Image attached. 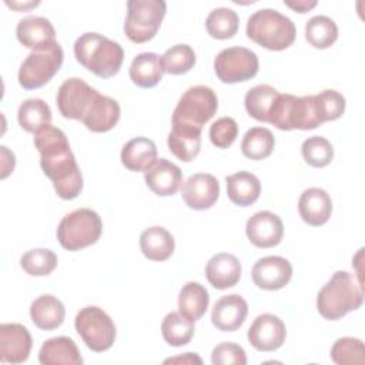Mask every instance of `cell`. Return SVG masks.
I'll use <instances>...</instances> for the list:
<instances>
[{"label": "cell", "instance_id": "34", "mask_svg": "<svg viewBox=\"0 0 365 365\" xmlns=\"http://www.w3.org/2000/svg\"><path fill=\"white\" fill-rule=\"evenodd\" d=\"M164 341L171 346L187 345L194 335V321L178 312H170L161 322Z\"/></svg>", "mask_w": 365, "mask_h": 365}, {"label": "cell", "instance_id": "42", "mask_svg": "<svg viewBox=\"0 0 365 365\" xmlns=\"http://www.w3.org/2000/svg\"><path fill=\"white\" fill-rule=\"evenodd\" d=\"M314 98L317 113L322 124L339 118L345 111V97L335 90H324L318 94H314Z\"/></svg>", "mask_w": 365, "mask_h": 365}, {"label": "cell", "instance_id": "13", "mask_svg": "<svg viewBox=\"0 0 365 365\" xmlns=\"http://www.w3.org/2000/svg\"><path fill=\"white\" fill-rule=\"evenodd\" d=\"M252 281L258 288L277 291L284 288L292 277V265L278 255L259 258L252 267Z\"/></svg>", "mask_w": 365, "mask_h": 365}, {"label": "cell", "instance_id": "16", "mask_svg": "<svg viewBox=\"0 0 365 365\" xmlns=\"http://www.w3.org/2000/svg\"><path fill=\"white\" fill-rule=\"evenodd\" d=\"M245 232L251 244L258 248H271L281 242L284 225L281 218L271 211H258L248 218Z\"/></svg>", "mask_w": 365, "mask_h": 365}, {"label": "cell", "instance_id": "41", "mask_svg": "<svg viewBox=\"0 0 365 365\" xmlns=\"http://www.w3.org/2000/svg\"><path fill=\"white\" fill-rule=\"evenodd\" d=\"M302 157L307 164L315 168L328 165L334 158V148L331 143L321 135L308 137L301 147Z\"/></svg>", "mask_w": 365, "mask_h": 365}, {"label": "cell", "instance_id": "5", "mask_svg": "<svg viewBox=\"0 0 365 365\" xmlns=\"http://www.w3.org/2000/svg\"><path fill=\"white\" fill-rule=\"evenodd\" d=\"M269 124L279 130H312L321 125L314 96L297 97L278 93L274 103Z\"/></svg>", "mask_w": 365, "mask_h": 365}, {"label": "cell", "instance_id": "18", "mask_svg": "<svg viewBox=\"0 0 365 365\" xmlns=\"http://www.w3.org/2000/svg\"><path fill=\"white\" fill-rule=\"evenodd\" d=\"M147 187L157 195L167 197L177 192L182 182L181 170L167 158H157L144 171Z\"/></svg>", "mask_w": 365, "mask_h": 365}, {"label": "cell", "instance_id": "7", "mask_svg": "<svg viewBox=\"0 0 365 365\" xmlns=\"http://www.w3.org/2000/svg\"><path fill=\"white\" fill-rule=\"evenodd\" d=\"M167 4L164 0H130L127 1V17L124 23L125 36L133 43L151 40L165 16Z\"/></svg>", "mask_w": 365, "mask_h": 365}, {"label": "cell", "instance_id": "36", "mask_svg": "<svg viewBox=\"0 0 365 365\" xmlns=\"http://www.w3.org/2000/svg\"><path fill=\"white\" fill-rule=\"evenodd\" d=\"M305 38L315 48H328L338 38V27L328 16H314L305 24Z\"/></svg>", "mask_w": 365, "mask_h": 365}, {"label": "cell", "instance_id": "38", "mask_svg": "<svg viewBox=\"0 0 365 365\" xmlns=\"http://www.w3.org/2000/svg\"><path fill=\"white\" fill-rule=\"evenodd\" d=\"M163 71L168 74H184L195 64V53L188 44H175L160 57Z\"/></svg>", "mask_w": 365, "mask_h": 365}, {"label": "cell", "instance_id": "45", "mask_svg": "<svg viewBox=\"0 0 365 365\" xmlns=\"http://www.w3.org/2000/svg\"><path fill=\"white\" fill-rule=\"evenodd\" d=\"M284 4L288 6L289 9L298 11V13H307V11H309L311 9H314L317 6V1L315 0H297V1L285 0Z\"/></svg>", "mask_w": 365, "mask_h": 365}, {"label": "cell", "instance_id": "44", "mask_svg": "<svg viewBox=\"0 0 365 365\" xmlns=\"http://www.w3.org/2000/svg\"><path fill=\"white\" fill-rule=\"evenodd\" d=\"M211 362L212 365H245L247 355L242 346L232 342H221L212 349Z\"/></svg>", "mask_w": 365, "mask_h": 365}, {"label": "cell", "instance_id": "43", "mask_svg": "<svg viewBox=\"0 0 365 365\" xmlns=\"http://www.w3.org/2000/svg\"><path fill=\"white\" fill-rule=\"evenodd\" d=\"M238 135V125L231 117H221L210 127V140L218 148H228Z\"/></svg>", "mask_w": 365, "mask_h": 365}, {"label": "cell", "instance_id": "28", "mask_svg": "<svg viewBox=\"0 0 365 365\" xmlns=\"http://www.w3.org/2000/svg\"><path fill=\"white\" fill-rule=\"evenodd\" d=\"M174 238L164 227H150L140 235V248L145 258L151 261H165L174 252Z\"/></svg>", "mask_w": 365, "mask_h": 365}, {"label": "cell", "instance_id": "25", "mask_svg": "<svg viewBox=\"0 0 365 365\" xmlns=\"http://www.w3.org/2000/svg\"><path fill=\"white\" fill-rule=\"evenodd\" d=\"M30 317L37 328L43 331H51L63 324L66 309L58 298L51 294H44L31 302Z\"/></svg>", "mask_w": 365, "mask_h": 365}, {"label": "cell", "instance_id": "31", "mask_svg": "<svg viewBox=\"0 0 365 365\" xmlns=\"http://www.w3.org/2000/svg\"><path fill=\"white\" fill-rule=\"evenodd\" d=\"M208 304V292L200 282L190 281L182 285L178 294V311L182 315H185L191 321H197L205 314Z\"/></svg>", "mask_w": 365, "mask_h": 365}, {"label": "cell", "instance_id": "15", "mask_svg": "<svg viewBox=\"0 0 365 365\" xmlns=\"http://www.w3.org/2000/svg\"><path fill=\"white\" fill-rule=\"evenodd\" d=\"M220 195L218 180L212 174L197 173L190 175L181 187L184 202L192 210H207L212 207Z\"/></svg>", "mask_w": 365, "mask_h": 365}, {"label": "cell", "instance_id": "40", "mask_svg": "<svg viewBox=\"0 0 365 365\" xmlns=\"http://www.w3.org/2000/svg\"><path fill=\"white\" fill-rule=\"evenodd\" d=\"M20 265L29 275L44 277L57 267V255L47 248H34L21 255Z\"/></svg>", "mask_w": 365, "mask_h": 365}, {"label": "cell", "instance_id": "47", "mask_svg": "<svg viewBox=\"0 0 365 365\" xmlns=\"http://www.w3.org/2000/svg\"><path fill=\"white\" fill-rule=\"evenodd\" d=\"M38 3H40V1L29 3V4H24V3H23V4H19V3H13V1H11V3H10V1H6V4H7V6H10V7H13V9H17V10H20V9H23V10H24V9H29V7H34V6H37Z\"/></svg>", "mask_w": 365, "mask_h": 365}, {"label": "cell", "instance_id": "6", "mask_svg": "<svg viewBox=\"0 0 365 365\" xmlns=\"http://www.w3.org/2000/svg\"><path fill=\"white\" fill-rule=\"evenodd\" d=\"M101 231L100 215L90 208H78L63 217L57 227V240L63 248L78 251L97 242Z\"/></svg>", "mask_w": 365, "mask_h": 365}, {"label": "cell", "instance_id": "19", "mask_svg": "<svg viewBox=\"0 0 365 365\" xmlns=\"http://www.w3.org/2000/svg\"><path fill=\"white\" fill-rule=\"evenodd\" d=\"M247 314V301L238 294H231L221 297L215 302L211 312V321L217 329L224 332H232L244 324Z\"/></svg>", "mask_w": 365, "mask_h": 365}, {"label": "cell", "instance_id": "21", "mask_svg": "<svg viewBox=\"0 0 365 365\" xmlns=\"http://www.w3.org/2000/svg\"><path fill=\"white\" fill-rule=\"evenodd\" d=\"M298 211L301 218L312 227L325 224L332 212V201L328 192L318 187L307 188L298 201Z\"/></svg>", "mask_w": 365, "mask_h": 365}, {"label": "cell", "instance_id": "8", "mask_svg": "<svg viewBox=\"0 0 365 365\" xmlns=\"http://www.w3.org/2000/svg\"><path fill=\"white\" fill-rule=\"evenodd\" d=\"M218 108V98L207 86L190 87L177 103L173 113V123L201 128L210 121Z\"/></svg>", "mask_w": 365, "mask_h": 365}, {"label": "cell", "instance_id": "2", "mask_svg": "<svg viewBox=\"0 0 365 365\" xmlns=\"http://www.w3.org/2000/svg\"><path fill=\"white\" fill-rule=\"evenodd\" d=\"M364 302V287L348 271H336L317 295L318 312L329 321H336Z\"/></svg>", "mask_w": 365, "mask_h": 365}, {"label": "cell", "instance_id": "24", "mask_svg": "<svg viewBox=\"0 0 365 365\" xmlns=\"http://www.w3.org/2000/svg\"><path fill=\"white\" fill-rule=\"evenodd\" d=\"M168 148L181 161L194 160L201 148V128L173 123L168 134Z\"/></svg>", "mask_w": 365, "mask_h": 365}, {"label": "cell", "instance_id": "30", "mask_svg": "<svg viewBox=\"0 0 365 365\" xmlns=\"http://www.w3.org/2000/svg\"><path fill=\"white\" fill-rule=\"evenodd\" d=\"M163 66L160 56L155 53H140L130 64L131 81L143 88H151L157 86L163 78Z\"/></svg>", "mask_w": 365, "mask_h": 365}, {"label": "cell", "instance_id": "1", "mask_svg": "<svg viewBox=\"0 0 365 365\" xmlns=\"http://www.w3.org/2000/svg\"><path fill=\"white\" fill-rule=\"evenodd\" d=\"M34 145L40 153L41 170L51 180L57 195L63 200L76 198L83 190V177L66 134L54 125H44L34 133Z\"/></svg>", "mask_w": 365, "mask_h": 365}, {"label": "cell", "instance_id": "26", "mask_svg": "<svg viewBox=\"0 0 365 365\" xmlns=\"http://www.w3.org/2000/svg\"><path fill=\"white\" fill-rule=\"evenodd\" d=\"M38 361L43 365H60V364H70V365H81L83 358L74 341L68 336H54L47 339L40 351H38Z\"/></svg>", "mask_w": 365, "mask_h": 365}, {"label": "cell", "instance_id": "12", "mask_svg": "<svg viewBox=\"0 0 365 365\" xmlns=\"http://www.w3.org/2000/svg\"><path fill=\"white\" fill-rule=\"evenodd\" d=\"M97 96L98 91L90 87L84 80L71 77L67 78L57 91V107L64 118L83 121Z\"/></svg>", "mask_w": 365, "mask_h": 365}, {"label": "cell", "instance_id": "35", "mask_svg": "<svg viewBox=\"0 0 365 365\" xmlns=\"http://www.w3.org/2000/svg\"><path fill=\"white\" fill-rule=\"evenodd\" d=\"M275 145L272 133L265 127L250 128L241 141V151L250 160H264L271 155Z\"/></svg>", "mask_w": 365, "mask_h": 365}, {"label": "cell", "instance_id": "22", "mask_svg": "<svg viewBox=\"0 0 365 365\" xmlns=\"http://www.w3.org/2000/svg\"><path fill=\"white\" fill-rule=\"evenodd\" d=\"M205 277L208 282L217 289L231 288L241 278V264L235 255L228 252H218L208 259L205 267Z\"/></svg>", "mask_w": 365, "mask_h": 365}, {"label": "cell", "instance_id": "37", "mask_svg": "<svg viewBox=\"0 0 365 365\" xmlns=\"http://www.w3.org/2000/svg\"><path fill=\"white\" fill-rule=\"evenodd\" d=\"M238 24H240L238 14L228 7L214 9L205 20V27L208 34L212 38H218V40L231 38L237 33Z\"/></svg>", "mask_w": 365, "mask_h": 365}, {"label": "cell", "instance_id": "46", "mask_svg": "<svg viewBox=\"0 0 365 365\" xmlns=\"http://www.w3.org/2000/svg\"><path fill=\"white\" fill-rule=\"evenodd\" d=\"M164 364H188V365H191V364H198V365H201V364H202V359H201L198 355H195V354L185 352L184 355L165 359Z\"/></svg>", "mask_w": 365, "mask_h": 365}, {"label": "cell", "instance_id": "23", "mask_svg": "<svg viewBox=\"0 0 365 365\" xmlns=\"http://www.w3.org/2000/svg\"><path fill=\"white\" fill-rule=\"evenodd\" d=\"M120 120L118 103L107 96L98 93L90 110L83 118L84 125L93 133H106L115 127Z\"/></svg>", "mask_w": 365, "mask_h": 365}, {"label": "cell", "instance_id": "39", "mask_svg": "<svg viewBox=\"0 0 365 365\" xmlns=\"http://www.w3.org/2000/svg\"><path fill=\"white\" fill-rule=\"evenodd\" d=\"M331 359L338 365H364L365 348L358 338L344 336L334 342L331 348Z\"/></svg>", "mask_w": 365, "mask_h": 365}, {"label": "cell", "instance_id": "4", "mask_svg": "<svg viewBox=\"0 0 365 365\" xmlns=\"http://www.w3.org/2000/svg\"><path fill=\"white\" fill-rule=\"evenodd\" d=\"M247 36L264 48L281 51L294 43L297 29L292 20L278 10L261 9L248 17Z\"/></svg>", "mask_w": 365, "mask_h": 365}, {"label": "cell", "instance_id": "20", "mask_svg": "<svg viewBox=\"0 0 365 365\" xmlns=\"http://www.w3.org/2000/svg\"><path fill=\"white\" fill-rule=\"evenodd\" d=\"M17 40L29 48L40 50L56 43V30L48 19L41 16H27L17 23Z\"/></svg>", "mask_w": 365, "mask_h": 365}, {"label": "cell", "instance_id": "11", "mask_svg": "<svg viewBox=\"0 0 365 365\" xmlns=\"http://www.w3.org/2000/svg\"><path fill=\"white\" fill-rule=\"evenodd\" d=\"M258 57L247 47H228L221 50L214 60L217 77L225 84L251 80L258 73Z\"/></svg>", "mask_w": 365, "mask_h": 365}, {"label": "cell", "instance_id": "32", "mask_svg": "<svg viewBox=\"0 0 365 365\" xmlns=\"http://www.w3.org/2000/svg\"><path fill=\"white\" fill-rule=\"evenodd\" d=\"M277 96L278 91L268 84H258L250 88L244 98L247 113L258 121L268 123Z\"/></svg>", "mask_w": 365, "mask_h": 365}, {"label": "cell", "instance_id": "33", "mask_svg": "<svg viewBox=\"0 0 365 365\" xmlns=\"http://www.w3.org/2000/svg\"><path fill=\"white\" fill-rule=\"evenodd\" d=\"M17 120L23 130L34 134L51 123V110L41 98H27L19 107Z\"/></svg>", "mask_w": 365, "mask_h": 365}, {"label": "cell", "instance_id": "10", "mask_svg": "<svg viewBox=\"0 0 365 365\" xmlns=\"http://www.w3.org/2000/svg\"><path fill=\"white\" fill-rule=\"evenodd\" d=\"M74 325L84 344L94 352L107 351L114 344L115 325L113 319L96 305L81 308L76 315Z\"/></svg>", "mask_w": 365, "mask_h": 365}, {"label": "cell", "instance_id": "14", "mask_svg": "<svg viewBox=\"0 0 365 365\" xmlns=\"http://www.w3.org/2000/svg\"><path fill=\"white\" fill-rule=\"evenodd\" d=\"M287 336L285 324L274 314L258 315L248 329L250 344L264 352L278 349Z\"/></svg>", "mask_w": 365, "mask_h": 365}, {"label": "cell", "instance_id": "27", "mask_svg": "<svg viewBox=\"0 0 365 365\" xmlns=\"http://www.w3.org/2000/svg\"><path fill=\"white\" fill-rule=\"evenodd\" d=\"M120 157L127 170L145 171L157 160V147L150 138L135 137L124 144Z\"/></svg>", "mask_w": 365, "mask_h": 365}, {"label": "cell", "instance_id": "9", "mask_svg": "<svg viewBox=\"0 0 365 365\" xmlns=\"http://www.w3.org/2000/svg\"><path fill=\"white\" fill-rule=\"evenodd\" d=\"M63 57V48L57 41L48 47L33 50L20 66V86L26 90H34L47 84L60 70Z\"/></svg>", "mask_w": 365, "mask_h": 365}, {"label": "cell", "instance_id": "3", "mask_svg": "<svg viewBox=\"0 0 365 365\" xmlns=\"http://www.w3.org/2000/svg\"><path fill=\"white\" fill-rule=\"evenodd\" d=\"M77 61L101 78H108L120 71L124 60L123 47L103 34L84 33L74 43Z\"/></svg>", "mask_w": 365, "mask_h": 365}, {"label": "cell", "instance_id": "17", "mask_svg": "<svg viewBox=\"0 0 365 365\" xmlns=\"http://www.w3.org/2000/svg\"><path fill=\"white\" fill-rule=\"evenodd\" d=\"M33 341L29 329L21 324L0 325V361L21 364L29 358Z\"/></svg>", "mask_w": 365, "mask_h": 365}, {"label": "cell", "instance_id": "29", "mask_svg": "<svg viewBox=\"0 0 365 365\" xmlns=\"http://www.w3.org/2000/svg\"><path fill=\"white\" fill-rule=\"evenodd\" d=\"M225 181H227L228 198L235 205L248 207L254 204L261 194L259 180L248 171H240V173L231 174L225 178Z\"/></svg>", "mask_w": 365, "mask_h": 365}]
</instances>
